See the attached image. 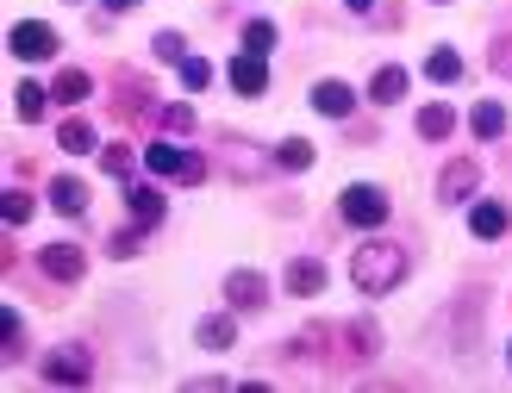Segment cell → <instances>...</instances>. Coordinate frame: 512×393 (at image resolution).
Returning <instances> with one entry per match:
<instances>
[{
  "label": "cell",
  "mask_w": 512,
  "mask_h": 393,
  "mask_svg": "<svg viewBox=\"0 0 512 393\" xmlns=\"http://www.w3.org/2000/svg\"><path fill=\"white\" fill-rule=\"evenodd\" d=\"M38 269L57 281V287H75V281L88 275V250H75V244H44V250H38Z\"/></svg>",
  "instance_id": "cell-8"
},
{
  "label": "cell",
  "mask_w": 512,
  "mask_h": 393,
  "mask_svg": "<svg viewBox=\"0 0 512 393\" xmlns=\"http://www.w3.org/2000/svg\"><path fill=\"white\" fill-rule=\"evenodd\" d=\"M57 150H69V156H94V150H100L94 125H88L82 113H63V125H57Z\"/></svg>",
  "instance_id": "cell-15"
},
{
  "label": "cell",
  "mask_w": 512,
  "mask_h": 393,
  "mask_svg": "<svg viewBox=\"0 0 512 393\" xmlns=\"http://www.w3.org/2000/svg\"><path fill=\"white\" fill-rule=\"evenodd\" d=\"M0 219H7V225H25V219H32V194H25V188H7V194H0Z\"/></svg>",
  "instance_id": "cell-32"
},
{
  "label": "cell",
  "mask_w": 512,
  "mask_h": 393,
  "mask_svg": "<svg viewBox=\"0 0 512 393\" xmlns=\"http://www.w3.org/2000/svg\"><path fill=\"white\" fill-rule=\"evenodd\" d=\"M406 275H413V250H406L400 238H375L369 231V238L350 250V281H356L363 300H388Z\"/></svg>",
  "instance_id": "cell-1"
},
{
  "label": "cell",
  "mask_w": 512,
  "mask_h": 393,
  "mask_svg": "<svg viewBox=\"0 0 512 393\" xmlns=\"http://www.w3.org/2000/svg\"><path fill=\"white\" fill-rule=\"evenodd\" d=\"M144 169L157 175V181H182V188H200V181H207V156L200 150H188L182 138H163L157 144H144Z\"/></svg>",
  "instance_id": "cell-2"
},
{
  "label": "cell",
  "mask_w": 512,
  "mask_h": 393,
  "mask_svg": "<svg viewBox=\"0 0 512 393\" xmlns=\"http://www.w3.org/2000/svg\"><path fill=\"white\" fill-rule=\"evenodd\" d=\"M313 113H325V119H350L356 113V88L350 82H338V75H325V82H313Z\"/></svg>",
  "instance_id": "cell-12"
},
{
  "label": "cell",
  "mask_w": 512,
  "mask_h": 393,
  "mask_svg": "<svg viewBox=\"0 0 512 393\" xmlns=\"http://www.w3.org/2000/svg\"><path fill=\"white\" fill-rule=\"evenodd\" d=\"M125 206H132V225H144V231H157L169 219V200L157 188H132V194H125Z\"/></svg>",
  "instance_id": "cell-18"
},
{
  "label": "cell",
  "mask_w": 512,
  "mask_h": 393,
  "mask_svg": "<svg viewBox=\"0 0 512 393\" xmlns=\"http://www.w3.org/2000/svg\"><path fill=\"white\" fill-rule=\"evenodd\" d=\"M263 163H275V156H250V144H225V169H232L238 181H250V175H263Z\"/></svg>",
  "instance_id": "cell-26"
},
{
  "label": "cell",
  "mask_w": 512,
  "mask_h": 393,
  "mask_svg": "<svg viewBox=\"0 0 512 393\" xmlns=\"http://www.w3.org/2000/svg\"><path fill=\"white\" fill-rule=\"evenodd\" d=\"M7 50L19 63H50V57H57V32H50L44 19H19L7 32Z\"/></svg>",
  "instance_id": "cell-6"
},
{
  "label": "cell",
  "mask_w": 512,
  "mask_h": 393,
  "mask_svg": "<svg viewBox=\"0 0 512 393\" xmlns=\"http://www.w3.org/2000/svg\"><path fill=\"white\" fill-rule=\"evenodd\" d=\"M325 281H331V269H325L319 256H294L288 269H281V287H288L294 300H319V294H325Z\"/></svg>",
  "instance_id": "cell-10"
},
{
  "label": "cell",
  "mask_w": 512,
  "mask_h": 393,
  "mask_svg": "<svg viewBox=\"0 0 512 393\" xmlns=\"http://www.w3.org/2000/svg\"><path fill=\"white\" fill-rule=\"evenodd\" d=\"M225 306H232V312H263L269 306V275L232 269V275H225Z\"/></svg>",
  "instance_id": "cell-9"
},
{
  "label": "cell",
  "mask_w": 512,
  "mask_h": 393,
  "mask_svg": "<svg viewBox=\"0 0 512 393\" xmlns=\"http://www.w3.org/2000/svg\"><path fill=\"white\" fill-rule=\"evenodd\" d=\"M194 344H200V350H213V356H219V350H232V344H238V319H232V312H207V319L194 325Z\"/></svg>",
  "instance_id": "cell-13"
},
{
  "label": "cell",
  "mask_w": 512,
  "mask_h": 393,
  "mask_svg": "<svg viewBox=\"0 0 512 393\" xmlns=\"http://www.w3.org/2000/svg\"><path fill=\"white\" fill-rule=\"evenodd\" d=\"M269 156H275V169H288V175H306V169H313V156H319V150L306 144V138H281Z\"/></svg>",
  "instance_id": "cell-23"
},
{
  "label": "cell",
  "mask_w": 512,
  "mask_h": 393,
  "mask_svg": "<svg viewBox=\"0 0 512 393\" xmlns=\"http://www.w3.org/2000/svg\"><path fill=\"white\" fill-rule=\"evenodd\" d=\"M344 7H350L356 19H363V13H375V0H344Z\"/></svg>",
  "instance_id": "cell-37"
},
{
  "label": "cell",
  "mask_w": 512,
  "mask_h": 393,
  "mask_svg": "<svg viewBox=\"0 0 512 393\" xmlns=\"http://www.w3.org/2000/svg\"><path fill=\"white\" fill-rule=\"evenodd\" d=\"M44 107H50V88H38V82H19V88H13V119H19V125H38Z\"/></svg>",
  "instance_id": "cell-22"
},
{
  "label": "cell",
  "mask_w": 512,
  "mask_h": 393,
  "mask_svg": "<svg viewBox=\"0 0 512 393\" xmlns=\"http://www.w3.org/2000/svg\"><path fill=\"white\" fill-rule=\"evenodd\" d=\"M344 344H350V356H375L381 350V325L375 319H350L344 325Z\"/></svg>",
  "instance_id": "cell-25"
},
{
  "label": "cell",
  "mask_w": 512,
  "mask_h": 393,
  "mask_svg": "<svg viewBox=\"0 0 512 393\" xmlns=\"http://www.w3.org/2000/svg\"><path fill=\"white\" fill-rule=\"evenodd\" d=\"M450 131H456V107H450V100H425V107H419V138L444 144Z\"/></svg>",
  "instance_id": "cell-16"
},
{
  "label": "cell",
  "mask_w": 512,
  "mask_h": 393,
  "mask_svg": "<svg viewBox=\"0 0 512 393\" xmlns=\"http://www.w3.org/2000/svg\"><path fill=\"white\" fill-rule=\"evenodd\" d=\"M175 75H182V94L213 88V63H207V57H182V63H175Z\"/></svg>",
  "instance_id": "cell-28"
},
{
  "label": "cell",
  "mask_w": 512,
  "mask_h": 393,
  "mask_svg": "<svg viewBox=\"0 0 512 393\" xmlns=\"http://www.w3.org/2000/svg\"><path fill=\"white\" fill-rule=\"evenodd\" d=\"M506 362H512V344H506Z\"/></svg>",
  "instance_id": "cell-39"
},
{
  "label": "cell",
  "mask_w": 512,
  "mask_h": 393,
  "mask_svg": "<svg viewBox=\"0 0 512 393\" xmlns=\"http://www.w3.org/2000/svg\"><path fill=\"white\" fill-rule=\"evenodd\" d=\"M494 69H500L506 82H512V38H500V44H494Z\"/></svg>",
  "instance_id": "cell-35"
},
{
  "label": "cell",
  "mask_w": 512,
  "mask_h": 393,
  "mask_svg": "<svg viewBox=\"0 0 512 393\" xmlns=\"http://www.w3.org/2000/svg\"><path fill=\"white\" fill-rule=\"evenodd\" d=\"M225 387H232L225 375H194V381H188V393H225Z\"/></svg>",
  "instance_id": "cell-34"
},
{
  "label": "cell",
  "mask_w": 512,
  "mask_h": 393,
  "mask_svg": "<svg viewBox=\"0 0 512 393\" xmlns=\"http://www.w3.org/2000/svg\"><path fill=\"white\" fill-rule=\"evenodd\" d=\"M475 194H481V163L475 156H450L444 175H438V200L444 206H469Z\"/></svg>",
  "instance_id": "cell-5"
},
{
  "label": "cell",
  "mask_w": 512,
  "mask_h": 393,
  "mask_svg": "<svg viewBox=\"0 0 512 393\" xmlns=\"http://www.w3.org/2000/svg\"><path fill=\"white\" fill-rule=\"evenodd\" d=\"M275 44H281V25H275V19H244V50H256V57H269Z\"/></svg>",
  "instance_id": "cell-27"
},
{
  "label": "cell",
  "mask_w": 512,
  "mask_h": 393,
  "mask_svg": "<svg viewBox=\"0 0 512 393\" xmlns=\"http://www.w3.org/2000/svg\"><path fill=\"white\" fill-rule=\"evenodd\" d=\"M94 94V75L88 69H57V82H50V100H63V107H82Z\"/></svg>",
  "instance_id": "cell-20"
},
{
  "label": "cell",
  "mask_w": 512,
  "mask_h": 393,
  "mask_svg": "<svg viewBox=\"0 0 512 393\" xmlns=\"http://www.w3.org/2000/svg\"><path fill=\"white\" fill-rule=\"evenodd\" d=\"M425 7H450V0H425Z\"/></svg>",
  "instance_id": "cell-38"
},
{
  "label": "cell",
  "mask_w": 512,
  "mask_h": 393,
  "mask_svg": "<svg viewBox=\"0 0 512 393\" xmlns=\"http://www.w3.org/2000/svg\"><path fill=\"white\" fill-rule=\"evenodd\" d=\"M100 7H107V13H138L144 0H100Z\"/></svg>",
  "instance_id": "cell-36"
},
{
  "label": "cell",
  "mask_w": 512,
  "mask_h": 393,
  "mask_svg": "<svg viewBox=\"0 0 512 393\" xmlns=\"http://www.w3.org/2000/svg\"><path fill=\"white\" fill-rule=\"evenodd\" d=\"M388 213H394V200H388V188H375V181H350L338 194V219L356 225V231H381Z\"/></svg>",
  "instance_id": "cell-3"
},
{
  "label": "cell",
  "mask_w": 512,
  "mask_h": 393,
  "mask_svg": "<svg viewBox=\"0 0 512 393\" xmlns=\"http://www.w3.org/2000/svg\"><path fill=\"white\" fill-rule=\"evenodd\" d=\"M94 163L107 169L113 181H132V169H138V156H132V144H119V138H113V144H100V150H94Z\"/></svg>",
  "instance_id": "cell-24"
},
{
  "label": "cell",
  "mask_w": 512,
  "mask_h": 393,
  "mask_svg": "<svg viewBox=\"0 0 512 393\" xmlns=\"http://www.w3.org/2000/svg\"><path fill=\"white\" fill-rule=\"evenodd\" d=\"M0 337H7V350H0V356L19 362V350H25V319H19V306H0Z\"/></svg>",
  "instance_id": "cell-30"
},
{
  "label": "cell",
  "mask_w": 512,
  "mask_h": 393,
  "mask_svg": "<svg viewBox=\"0 0 512 393\" xmlns=\"http://www.w3.org/2000/svg\"><path fill=\"white\" fill-rule=\"evenodd\" d=\"M150 50H157L163 63H182V57H188V38H182V32H157V38H150Z\"/></svg>",
  "instance_id": "cell-33"
},
{
  "label": "cell",
  "mask_w": 512,
  "mask_h": 393,
  "mask_svg": "<svg viewBox=\"0 0 512 393\" xmlns=\"http://www.w3.org/2000/svg\"><path fill=\"white\" fill-rule=\"evenodd\" d=\"M38 375H44L50 387H88V381H94V356H88V344H63V350L44 356Z\"/></svg>",
  "instance_id": "cell-4"
},
{
  "label": "cell",
  "mask_w": 512,
  "mask_h": 393,
  "mask_svg": "<svg viewBox=\"0 0 512 393\" xmlns=\"http://www.w3.org/2000/svg\"><path fill=\"white\" fill-rule=\"evenodd\" d=\"M425 82H438V88H450V82H463V50H450V44H438L425 57Z\"/></svg>",
  "instance_id": "cell-21"
},
{
  "label": "cell",
  "mask_w": 512,
  "mask_h": 393,
  "mask_svg": "<svg viewBox=\"0 0 512 393\" xmlns=\"http://www.w3.org/2000/svg\"><path fill=\"white\" fill-rule=\"evenodd\" d=\"M225 82H232V94H244V100L269 94V57H256V50H238V57L225 63Z\"/></svg>",
  "instance_id": "cell-7"
},
{
  "label": "cell",
  "mask_w": 512,
  "mask_h": 393,
  "mask_svg": "<svg viewBox=\"0 0 512 393\" xmlns=\"http://www.w3.org/2000/svg\"><path fill=\"white\" fill-rule=\"evenodd\" d=\"M469 131L481 144H500L506 138V107H500V100H475V107H469Z\"/></svg>",
  "instance_id": "cell-17"
},
{
  "label": "cell",
  "mask_w": 512,
  "mask_h": 393,
  "mask_svg": "<svg viewBox=\"0 0 512 393\" xmlns=\"http://www.w3.org/2000/svg\"><path fill=\"white\" fill-rule=\"evenodd\" d=\"M157 125L169 131V138H188V131H194V107H188V100H169V107L157 113Z\"/></svg>",
  "instance_id": "cell-29"
},
{
  "label": "cell",
  "mask_w": 512,
  "mask_h": 393,
  "mask_svg": "<svg viewBox=\"0 0 512 393\" xmlns=\"http://www.w3.org/2000/svg\"><path fill=\"white\" fill-rule=\"evenodd\" d=\"M144 250V225H132V231H113V238H107V256L113 262H132Z\"/></svg>",
  "instance_id": "cell-31"
},
{
  "label": "cell",
  "mask_w": 512,
  "mask_h": 393,
  "mask_svg": "<svg viewBox=\"0 0 512 393\" xmlns=\"http://www.w3.org/2000/svg\"><path fill=\"white\" fill-rule=\"evenodd\" d=\"M469 231L481 244H500L506 231H512V206L506 200H469Z\"/></svg>",
  "instance_id": "cell-11"
},
{
  "label": "cell",
  "mask_w": 512,
  "mask_h": 393,
  "mask_svg": "<svg viewBox=\"0 0 512 393\" xmlns=\"http://www.w3.org/2000/svg\"><path fill=\"white\" fill-rule=\"evenodd\" d=\"M406 82H413V75H406L400 63L375 69V75H369V100H375V107H394V100H406Z\"/></svg>",
  "instance_id": "cell-19"
},
{
  "label": "cell",
  "mask_w": 512,
  "mask_h": 393,
  "mask_svg": "<svg viewBox=\"0 0 512 393\" xmlns=\"http://www.w3.org/2000/svg\"><path fill=\"white\" fill-rule=\"evenodd\" d=\"M50 206H57L63 219H82L88 213V181L82 175H57L50 181Z\"/></svg>",
  "instance_id": "cell-14"
}]
</instances>
